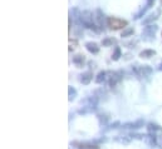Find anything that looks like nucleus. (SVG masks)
Instances as JSON below:
<instances>
[{
    "mask_svg": "<svg viewBox=\"0 0 162 149\" xmlns=\"http://www.w3.org/2000/svg\"><path fill=\"white\" fill-rule=\"evenodd\" d=\"M98 108V98L97 95L93 97H88L86 99H83L79 104V109H78V114L83 115V114H89L96 112Z\"/></svg>",
    "mask_w": 162,
    "mask_h": 149,
    "instance_id": "nucleus-1",
    "label": "nucleus"
},
{
    "mask_svg": "<svg viewBox=\"0 0 162 149\" xmlns=\"http://www.w3.org/2000/svg\"><path fill=\"white\" fill-rule=\"evenodd\" d=\"M79 18H80V25H82V26L92 29V30H96V31L101 30L94 24V15H93V13L91 10H83L82 13H79Z\"/></svg>",
    "mask_w": 162,
    "mask_h": 149,
    "instance_id": "nucleus-2",
    "label": "nucleus"
},
{
    "mask_svg": "<svg viewBox=\"0 0 162 149\" xmlns=\"http://www.w3.org/2000/svg\"><path fill=\"white\" fill-rule=\"evenodd\" d=\"M127 25H128L127 20H123V19H119V18H114V17L107 18V26H109V29H112V30L124 29Z\"/></svg>",
    "mask_w": 162,
    "mask_h": 149,
    "instance_id": "nucleus-3",
    "label": "nucleus"
},
{
    "mask_svg": "<svg viewBox=\"0 0 162 149\" xmlns=\"http://www.w3.org/2000/svg\"><path fill=\"white\" fill-rule=\"evenodd\" d=\"M123 74L122 71H107V78H106V82L108 84L109 88H114L121 80H122V77Z\"/></svg>",
    "mask_w": 162,
    "mask_h": 149,
    "instance_id": "nucleus-4",
    "label": "nucleus"
},
{
    "mask_svg": "<svg viewBox=\"0 0 162 149\" xmlns=\"http://www.w3.org/2000/svg\"><path fill=\"white\" fill-rule=\"evenodd\" d=\"M132 69L138 78H148L152 74V68L149 65H136Z\"/></svg>",
    "mask_w": 162,
    "mask_h": 149,
    "instance_id": "nucleus-5",
    "label": "nucleus"
},
{
    "mask_svg": "<svg viewBox=\"0 0 162 149\" xmlns=\"http://www.w3.org/2000/svg\"><path fill=\"white\" fill-rule=\"evenodd\" d=\"M158 30V26L154 25V24H148L143 28V31H142V36L147 40H152L154 38V34L157 33Z\"/></svg>",
    "mask_w": 162,
    "mask_h": 149,
    "instance_id": "nucleus-6",
    "label": "nucleus"
},
{
    "mask_svg": "<svg viewBox=\"0 0 162 149\" xmlns=\"http://www.w3.org/2000/svg\"><path fill=\"white\" fill-rule=\"evenodd\" d=\"M70 145L74 147V148H78V149H99V147L97 144L87 143V142H78V140L72 142Z\"/></svg>",
    "mask_w": 162,
    "mask_h": 149,
    "instance_id": "nucleus-7",
    "label": "nucleus"
},
{
    "mask_svg": "<svg viewBox=\"0 0 162 149\" xmlns=\"http://www.w3.org/2000/svg\"><path fill=\"white\" fill-rule=\"evenodd\" d=\"M147 147L149 148H153L157 145V137L154 135V133H147V134H143V139H142Z\"/></svg>",
    "mask_w": 162,
    "mask_h": 149,
    "instance_id": "nucleus-8",
    "label": "nucleus"
},
{
    "mask_svg": "<svg viewBox=\"0 0 162 149\" xmlns=\"http://www.w3.org/2000/svg\"><path fill=\"white\" fill-rule=\"evenodd\" d=\"M144 125V120L143 119H138L136 122H129V123H124L122 125L123 129H139Z\"/></svg>",
    "mask_w": 162,
    "mask_h": 149,
    "instance_id": "nucleus-9",
    "label": "nucleus"
},
{
    "mask_svg": "<svg viewBox=\"0 0 162 149\" xmlns=\"http://www.w3.org/2000/svg\"><path fill=\"white\" fill-rule=\"evenodd\" d=\"M159 14H161V9H157V10H156L153 14H149L147 18H144V19H143V22H142V24H144V25H148V24L153 23L154 20H157V19H158Z\"/></svg>",
    "mask_w": 162,
    "mask_h": 149,
    "instance_id": "nucleus-10",
    "label": "nucleus"
},
{
    "mask_svg": "<svg viewBox=\"0 0 162 149\" xmlns=\"http://www.w3.org/2000/svg\"><path fill=\"white\" fill-rule=\"evenodd\" d=\"M92 79H93V73L92 71H86V73H83L82 75H80V83L82 84H84V85H88L91 82H92Z\"/></svg>",
    "mask_w": 162,
    "mask_h": 149,
    "instance_id": "nucleus-11",
    "label": "nucleus"
},
{
    "mask_svg": "<svg viewBox=\"0 0 162 149\" xmlns=\"http://www.w3.org/2000/svg\"><path fill=\"white\" fill-rule=\"evenodd\" d=\"M86 63V58L83 54H77L73 56V64L77 66V68H82Z\"/></svg>",
    "mask_w": 162,
    "mask_h": 149,
    "instance_id": "nucleus-12",
    "label": "nucleus"
},
{
    "mask_svg": "<svg viewBox=\"0 0 162 149\" xmlns=\"http://www.w3.org/2000/svg\"><path fill=\"white\" fill-rule=\"evenodd\" d=\"M86 49H87L91 54H98V53H99V46H98V44L94 43V41H88V43L86 44Z\"/></svg>",
    "mask_w": 162,
    "mask_h": 149,
    "instance_id": "nucleus-13",
    "label": "nucleus"
},
{
    "mask_svg": "<svg viewBox=\"0 0 162 149\" xmlns=\"http://www.w3.org/2000/svg\"><path fill=\"white\" fill-rule=\"evenodd\" d=\"M154 55H156V51L152 50V49H144V50H142V51L139 53V56H141L142 59H149V58H152V56H154Z\"/></svg>",
    "mask_w": 162,
    "mask_h": 149,
    "instance_id": "nucleus-14",
    "label": "nucleus"
},
{
    "mask_svg": "<svg viewBox=\"0 0 162 149\" xmlns=\"http://www.w3.org/2000/svg\"><path fill=\"white\" fill-rule=\"evenodd\" d=\"M131 139H132L131 135H117V137L114 138L116 142H119V143H122V144H128V143L131 142Z\"/></svg>",
    "mask_w": 162,
    "mask_h": 149,
    "instance_id": "nucleus-15",
    "label": "nucleus"
},
{
    "mask_svg": "<svg viewBox=\"0 0 162 149\" xmlns=\"http://www.w3.org/2000/svg\"><path fill=\"white\" fill-rule=\"evenodd\" d=\"M75 97H77V89L74 88V87H68V100L69 102H73L74 99H75Z\"/></svg>",
    "mask_w": 162,
    "mask_h": 149,
    "instance_id": "nucleus-16",
    "label": "nucleus"
},
{
    "mask_svg": "<svg viewBox=\"0 0 162 149\" xmlns=\"http://www.w3.org/2000/svg\"><path fill=\"white\" fill-rule=\"evenodd\" d=\"M106 78H107V71H99L98 73V75L96 77V83L97 84H101V83H103V82H106Z\"/></svg>",
    "mask_w": 162,
    "mask_h": 149,
    "instance_id": "nucleus-17",
    "label": "nucleus"
},
{
    "mask_svg": "<svg viewBox=\"0 0 162 149\" xmlns=\"http://www.w3.org/2000/svg\"><path fill=\"white\" fill-rule=\"evenodd\" d=\"M96 14H97L96 19H97V22H98V25H99V26H103V24H104V14H103L102 10H99V9L96 12Z\"/></svg>",
    "mask_w": 162,
    "mask_h": 149,
    "instance_id": "nucleus-18",
    "label": "nucleus"
},
{
    "mask_svg": "<svg viewBox=\"0 0 162 149\" xmlns=\"http://www.w3.org/2000/svg\"><path fill=\"white\" fill-rule=\"evenodd\" d=\"M114 44H117V40L114 38H106L102 40V45L103 46H113Z\"/></svg>",
    "mask_w": 162,
    "mask_h": 149,
    "instance_id": "nucleus-19",
    "label": "nucleus"
},
{
    "mask_svg": "<svg viewBox=\"0 0 162 149\" xmlns=\"http://www.w3.org/2000/svg\"><path fill=\"white\" fill-rule=\"evenodd\" d=\"M146 128H147V132H148V133H156V132L161 130V127H158V125L154 124V123H148Z\"/></svg>",
    "mask_w": 162,
    "mask_h": 149,
    "instance_id": "nucleus-20",
    "label": "nucleus"
},
{
    "mask_svg": "<svg viewBox=\"0 0 162 149\" xmlns=\"http://www.w3.org/2000/svg\"><path fill=\"white\" fill-rule=\"evenodd\" d=\"M133 34H134V29H133V28H126V29L122 31L121 36H122V38H129V36H133Z\"/></svg>",
    "mask_w": 162,
    "mask_h": 149,
    "instance_id": "nucleus-21",
    "label": "nucleus"
},
{
    "mask_svg": "<svg viewBox=\"0 0 162 149\" xmlns=\"http://www.w3.org/2000/svg\"><path fill=\"white\" fill-rule=\"evenodd\" d=\"M97 118H98V120H99V124L101 125H107L108 124V120H109V117H107L106 114H98L97 115Z\"/></svg>",
    "mask_w": 162,
    "mask_h": 149,
    "instance_id": "nucleus-22",
    "label": "nucleus"
},
{
    "mask_svg": "<svg viewBox=\"0 0 162 149\" xmlns=\"http://www.w3.org/2000/svg\"><path fill=\"white\" fill-rule=\"evenodd\" d=\"M122 56V51H121V49L117 46L116 49H114V53L112 54V60H114V61H117V60H119V58Z\"/></svg>",
    "mask_w": 162,
    "mask_h": 149,
    "instance_id": "nucleus-23",
    "label": "nucleus"
},
{
    "mask_svg": "<svg viewBox=\"0 0 162 149\" xmlns=\"http://www.w3.org/2000/svg\"><path fill=\"white\" fill-rule=\"evenodd\" d=\"M77 45H78V41H77L75 39H74V40H73V39H69V51H72Z\"/></svg>",
    "mask_w": 162,
    "mask_h": 149,
    "instance_id": "nucleus-24",
    "label": "nucleus"
},
{
    "mask_svg": "<svg viewBox=\"0 0 162 149\" xmlns=\"http://www.w3.org/2000/svg\"><path fill=\"white\" fill-rule=\"evenodd\" d=\"M136 44H137V41L134 40V41H129V43H126L124 45H126L127 48H134V45H136Z\"/></svg>",
    "mask_w": 162,
    "mask_h": 149,
    "instance_id": "nucleus-25",
    "label": "nucleus"
},
{
    "mask_svg": "<svg viewBox=\"0 0 162 149\" xmlns=\"http://www.w3.org/2000/svg\"><path fill=\"white\" fill-rule=\"evenodd\" d=\"M121 124H119V122H114V123H112L111 125H109V129H116V128H118Z\"/></svg>",
    "mask_w": 162,
    "mask_h": 149,
    "instance_id": "nucleus-26",
    "label": "nucleus"
},
{
    "mask_svg": "<svg viewBox=\"0 0 162 149\" xmlns=\"http://www.w3.org/2000/svg\"><path fill=\"white\" fill-rule=\"evenodd\" d=\"M157 145L158 147H162V135L161 137H157Z\"/></svg>",
    "mask_w": 162,
    "mask_h": 149,
    "instance_id": "nucleus-27",
    "label": "nucleus"
},
{
    "mask_svg": "<svg viewBox=\"0 0 162 149\" xmlns=\"http://www.w3.org/2000/svg\"><path fill=\"white\" fill-rule=\"evenodd\" d=\"M153 4H154V0H147V7L148 8H151Z\"/></svg>",
    "mask_w": 162,
    "mask_h": 149,
    "instance_id": "nucleus-28",
    "label": "nucleus"
},
{
    "mask_svg": "<svg viewBox=\"0 0 162 149\" xmlns=\"http://www.w3.org/2000/svg\"><path fill=\"white\" fill-rule=\"evenodd\" d=\"M158 69H159V70H162V63L159 64V66H158Z\"/></svg>",
    "mask_w": 162,
    "mask_h": 149,
    "instance_id": "nucleus-29",
    "label": "nucleus"
},
{
    "mask_svg": "<svg viewBox=\"0 0 162 149\" xmlns=\"http://www.w3.org/2000/svg\"><path fill=\"white\" fill-rule=\"evenodd\" d=\"M161 4H162V0H161Z\"/></svg>",
    "mask_w": 162,
    "mask_h": 149,
    "instance_id": "nucleus-30",
    "label": "nucleus"
}]
</instances>
